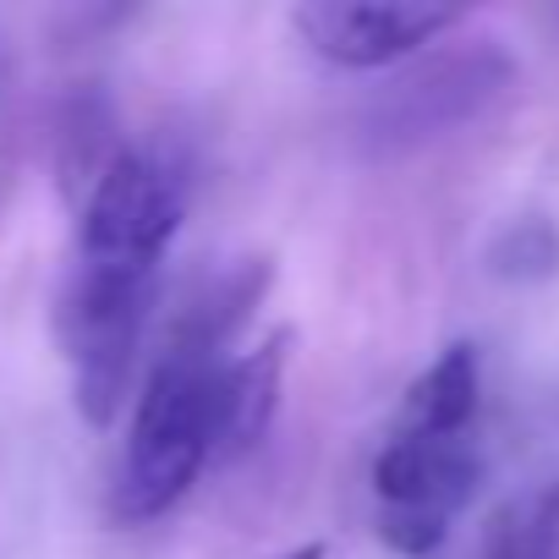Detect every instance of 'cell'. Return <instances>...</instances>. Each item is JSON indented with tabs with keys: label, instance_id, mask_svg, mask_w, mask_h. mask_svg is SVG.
<instances>
[{
	"label": "cell",
	"instance_id": "obj_11",
	"mask_svg": "<svg viewBox=\"0 0 559 559\" xmlns=\"http://www.w3.org/2000/svg\"><path fill=\"white\" fill-rule=\"evenodd\" d=\"M286 559H324V543H302V548H292Z\"/></svg>",
	"mask_w": 559,
	"mask_h": 559
},
{
	"label": "cell",
	"instance_id": "obj_8",
	"mask_svg": "<svg viewBox=\"0 0 559 559\" xmlns=\"http://www.w3.org/2000/svg\"><path fill=\"white\" fill-rule=\"evenodd\" d=\"M477 406H483V357L472 341L444 346L401 395V433H477Z\"/></svg>",
	"mask_w": 559,
	"mask_h": 559
},
{
	"label": "cell",
	"instance_id": "obj_1",
	"mask_svg": "<svg viewBox=\"0 0 559 559\" xmlns=\"http://www.w3.org/2000/svg\"><path fill=\"white\" fill-rule=\"evenodd\" d=\"M269 292V263L241 258L225 274L176 308V324L165 330V346L138 390L121 472L110 488V515L127 526L159 521L187 499V488L214 466V384L230 362V341L241 319Z\"/></svg>",
	"mask_w": 559,
	"mask_h": 559
},
{
	"label": "cell",
	"instance_id": "obj_3",
	"mask_svg": "<svg viewBox=\"0 0 559 559\" xmlns=\"http://www.w3.org/2000/svg\"><path fill=\"white\" fill-rule=\"evenodd\" d=\"M483 483V444L477 433H401L390 428L384 450L373 455V499H379V537L401 559H428L444 548L455 515L472 504Z\"/></svg>",
	"mask_w": 559,
	"mask_h": 559
},
{
	"label": "cell",
	"instance_id": "obj_4",
	"mask_svg": "<svg viewBox=\"0 0 559 559\" xmlns=\"http://www.w3.org/2000/svg\"><path fill=\"white\" fill-rule=\"evenodd\" d=\"M187 219V181L170 159L121 148L99 165L78 219V258L116 263V269H154L165 263L176 230Z\"/></svg>",
	"mask_w": 559,
	"mask_h": 559
},
{
	"label": "cell",
	"instance_id": "obj_5",
	"mask_svg": "<svg viewBox=\"0 0 559 559\" xmlns=\"http://www.w3.org/2000/svg\"><path fill=\"white\" fill-rule=\"evenodd\" d=\"M515 67L510 56L483 39V45H466V50H439L417 67H406L373 105L368 116V132L390 148H412V143H428V138H444L466 121H477L504 88H510Z\"/></svg>",
	"mask_w": 559,
	"mask_h": 559
},
{
	"label": "cell",
	"instance_id": "obj_2",
	"mask_svg": "<svg viewBox=\"0 0 559 559\" xmlns=\"http://www.w3.org/2000/svg\"><path fill=\"white\" fill-rule=\"evenodd\" d=\"M159 302L154 269H116V263H72L61 292V352L72 373V406L88 428H110L127 406V384L138 352L148 341Z\"/></svg>",
	"mask_w": 559,
	"mask_h": 559
},
{
	"label": "cell",
	"instance_id": "obj_10",
	"mask_svg": "<svg viewBox=\"0 0 559 559\" xmlns=\"http://www.w3.org/2000/svg\"><path fill=\"white\" fill-rule=\"evenodd\" d=\"M493 274L499 280H521V286H532V280H548L559 274V225L548 214H526V219H510L488 252Z\"/></svg>",
	"mask_w": 559,
	"mask_h": 559
},
{
	"label": "cell",
	"instance_id": "obj_9",
	"mask_svg": "<svg viewBox=\"0 0 559 559\" xmlns=\"http://www.w3.org/2000/svg\"><path fill=\"white\" fill-rule=\"evenodd\" d=\"M477 559H559V477L515 493L488 521Z\"/></svg>",
	"mask_w": 559,
	"mask_h": 559
},
{
	"label": "cell",
	"instance_id": "obj_6",
	"mask_svg": "<svg viewBox=\"0 0 559 559\" xmlns=\"http://www.w3.org/2000/svg\"><path fill=\"white\" fill-rule=\"evenodd\" d=\"M461 23L455 7H423V0H308L292 12L297 39L346 72H384L417 61Z\"/></svg>",
	"mask_w": 559,
	"mask_h": 559
},
{
	"label": "cell",
	"instance_id": "obj_7",
	"mask_svg": "<svg viewBox=\"0 0 559 559\" xmlns=\"http://www.w3.org/2000/svg\"><path fill=\"white\" fill-rule=\"evenodd\" d=\"M292 330H269L258 346L236 352L219 368L214 384V466L252 455L274 417H280V390H286V362H292Z\"/></svg>",
	"mask_w": 559,
	"mask_h": 559
}]
</instances>
